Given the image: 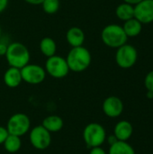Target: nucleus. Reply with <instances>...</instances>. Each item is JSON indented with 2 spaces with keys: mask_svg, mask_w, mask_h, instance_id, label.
Returning <instances> with one entry per match:
<instances>
[{
  "mask_svg": "<svg viewBox=\"0 0 153 154\" xmlns=\"http://www.w3.org/2000/svg\"><path fill=\"white\" fill-rule=\"evenodd\" d=\"M65 59L69 70L76 73H80L87 69L92 61L90 51L84 46L71 48Z\"/></svg>",
  "mask_w": 153,
  "mask_h": 154,
  "instance_id": "1",
  "label": "nucleus"
},
{
  "mask_svg": "<svg viewBox=\"0 0 153 154\" xmlns=\"http://www.w3.org/2000/svg\"><path fill=\"white\" fill-rule=\"evenodd\" d=\"M5 58L9 67L22 69L30 63L31 53L28 48L19 42H14L7 45Z\"/></svg>",
  "mask_w": 153,
  "mask_h": 154,
  "instance_id": "2",
  "label": "nucleus"
},
{
  "mask_svg": "<svg viewBox=\"0 0 153 154\" xmlns=\"http://www.w3.org/2000/svg\"><path fill=\"white\" fill-rule=\"evenodd\" d=\"M101 40L107 47L117 49L127 42L128 37L126 36L123 26L116 23H111L103 28L101 32Z\"/></svg>",
  "mask_w": 153,
  "mask_h": 154,
  "instance_id": "3",
  "label": "nucleus"
},
{
  "mask_svg": "<svg viewBox=\"0 0 153 154\" xmlns=\"http://www.w3.org/2000/svg\"><path fill=\"white\" fill-rule=\"evenodd\" d=\"M83 140L88 148L99 147L106 140V132L98 123H90L83 130Z\"/></svg>",
  "mask_w": 153,
  "mask_h": 154,
  "instance_id": "4",
  "label": "nucleus"
},
{
  "mask_svg": "<svg viewBox=\"0 0 153 154\" xmlns=\"http://www.w3.org/2000/svg\"><path fill=\"white\" fill-rule=\"evenodd\" d=\"M44 69L46 71V74L54 79H63L67 77L70 71L66 59L56 54L47 58L44 65Z\"/></svg>",
  "mask_w": 153,
  "mask_h": 154,
  "instance_id": "5",
  "label": "nucleus"
},
{
  "mask_svg": "<svg viewBox=\"0 0 153 154\" xmlns=\"http://www.w3.org/2000/svg\"><path fill=\"white\" fill-rule=\"evenodd\" d=\"M138 60V51L136 48L131 44H124L116 49L115 62L118 67L127 69L133 68Z\"/></svg>",
  "mask_w": 153,
  "mask_h": 154,
  "instance_id": "6",
  "label": "nucleus"
},
{
  "mask_svg": "<svg viewBox=\"0 0 153 154\" xmlns=\"http://www.w3.org/2000/svg\"><path fill=\"white\" fill-rule=\"evenodd\" d=\"M31 126V120L29 116L23 113H16L13 115L7 121L6 129L9 134L23 136L26 134Z\"/></svg>",
  "mask_w": 153,
  "mask_h": 154,
  "instance_id": "7",
  "label": "nucleus"
},
{
  "mask_svg": "<svg viewBox=\"0 0 153 154\" xmlns=\"http://www.w3.org/2000/svg\"><path fill=\"white\" fill-rule=\"evenodd\" d=\"M29 139L33 148L43 151L49 148L51 143V134L41 125L33 127L30 131Z\"/></svg>",
  "mask_w": 153,
  "mask_h": 154,
  "instance_id": "8",
  "label": "nucleus"
},
{
  "mask_svg": "<svg viewBox=\"0 0 153 154\" xmlns=\"http://www.w3.org/2000/svg\"><path fill=\"white\" fill-rule=\"evenodd\" d=\"M23 81L30 85H38L44 81L46 71L43 67L38 64L28 63L21 69Z\"/></svg>",
  "mask_w": 153,
  "mask_h": 154,
  "instance_id": "9",
  "label": "nucleus"
},
{
  "mask_svg": "<svg viewBox=\"0 0 153 154\" xmlns=\"http://www.w3.org/2000/svg\"><path fill=\"white\" fill-rule=\"evenodd\" d=\"M134 18L142 24L153 22V0H142L134 5Z\"/></svg>",
  "mask_w": 153,
  "mask_h": 154,
  "instance_id": "10",
  "label": "nucleus"
},
{
  "mask_svg": "<svg viewBox=\"0 0 153 154\" xmlns=\"http://www.w3.org/2000/svg\"><path fill=\"white\" fill-rule=\"evenodd\" d=\"M102 109L106 116L115 118L122 115L124 111V103L119 97L115 96H110L104 100Z\"/></svg>",
  "mask_w": 153,
  "mask_h": 154,
  "instance_id": "11",
  "label": "nucleus"
},
{
  "mask_svg": "<svg viewBox=\"0 0 153 154\" xmlns=\"http://www.w3.org/2000/svg\"><path fill=\"white\" fill-rule=\"evenodd\" d=\"M85 39V32L80 27L72 26L66 32V41L71 46V48L83 46Z\"/></svg>",
  "mask_w": 153,
  "mask_h": 154,
  "instance_id": "12",
  "label": "nucleus"
},
{
  "mask_svg": "<svg viewBox=\"0 0 153 154\" xmlns=\"http://www.w3.org/2000/svg\"><path fill=\"white\" fill-rule=\"evenodd\" d=\"M3 79L5 85L10 88H15L19 87L23 81L21 69L14 67H9L5 71Z\"/></svg>",
  "mask_w": 153,
  "mask_h": 154,
  "instance_id": "13",
  "label": "nucleus"
},
{
  "mask_svg": "<svg viewBox=\"0 0 153 154\" xmlns=\"http://www.w3.org/2000/svg\"><path fill=\"white\" fill-rule=\"evenodd\" d=\"M133 125L126 120L119 121L115 125L114 129V134L115 135L118 141L127 142L133 135Z\"/></svg>",
  "mask_w": 153,
  "mask_h": 154,
  "instance_id": "14",
  "label": "nucleus"
},
{
  "mask_svg": "<svg viewBox=\"0 0 153 154\" xmlns=\"http://www.w3.org/2000/svg\"><path fill=\"white\" fill-rule=\"evenodd\" d=\"M41 125L51 134L60 131L63 128L64 122L59 116H49L43 119Z\"/></svg>",
  "mask_w": 153,
  "mask_h": 154,
  "instance_id": "15",
  "label": "nucleus"
},
{
  "mask_svg": "<svg viewBox=\"0 0 153 154\" xmlns=\"http://www.w3.org/2000/svg\"><path fill=\"white\" fill-rule=\"evenodd\" d=\"M123 29L126 34V36L129 38H133L138 36L142 30V24L136 19V18H132L130 20H127L124 22L123 25Z\"/></svg>",
  "mask_w": 153,
  "mask_h": 154,
  "instance_id": "16",
  "label": "nucleus"
},
{
  "mask_svg": "<svg viewBox=\"0 0 153 154\" xmlns=\"http://www.w3.org/2000/svg\"><path fill=\"white\" fill-rule=\"evenodd\" d=\"M40 51L42 55L49 58L56 54L57 51V44L56 42L50 37H44L41 40L39 44Z\"/></svg>",
  "mask_w": 153,
  "mask_h": 154,
  "instance_id": "17",
  "label": "nucleus"
},
{
  "mask_svg": "<svg viewBox=\"0 0 153 154\" xmlns=\"http://www.w3.org/2000/svg\"><path fill=\"white\" fill-rule=\"evenodd\" d=\"M115 14L118 19L125 22L134 17V6L127 3H122L117 5L115 9Z\"/></svg>",
  "mask_w": 153,
  "mask_h": 154,
  "instance_id": "18",
  "label": "nucleus"
},
{
  "mask_svg": "<svg viewBox=\"0 0 153 154\" xmlns=\"http://www.w3.org/2000/svg\"><path fill=\"white\" fill-rule=\"evenodd\" d=\"M108 154H135L134 149L127 142L117 141L115 143L110 145Z\"/></svg>",
  "mask_w": 153,
  "mask_h": 154,
  "instance_id": "19",
  "label": "nucleus"
},
{
  "mask_svg": "<svg viewBox=\"0 0 153 154\" xmlns=\"http://www.w3.org/2000/svg\"><path fill=\"white\" fill-rule=\"evenodd\" d=\"M4 148L7 152L10 153H14L17 152L21 147H22V141L21 137L13 135V134H8L6 137L5 141L4 142Z\"/></svg>",
  "mask_w": 153,
  "mask_h": 154,
  "instance_id": "20",
  "label": "nucleus"
},
{
  "mask_svg": "<svg viewBox=\"0 0 153 154\" xmlns=\"http://www.w3.org/2000/svg\"><path fill=\"white\" fill-rule=\"evenodd\" d=\"M41 5L42 7V10L46 14H54L59 11L60 2V0H43Z\"/></svg>",
  "mask_w": 153,
  "mask_h": 154,
  "instance_id": "21",
  "label": "nucleus"
},
{
  "mask_svg": "<svg viewBox=\"0 0 153 154\" xmlns=\"http://www.w3.org/2000/svg\"><path fill=\"white\" fill-rule=\"evenodd\" d=\"M144 86L147 91L153 92V70H151L144 79Z\"/></svg>",
  "mask_w": 153,
  "mask_h": 154,
  "instance_id": "22",
  "label": "nucleus"
},
{
  "mask_svg": "<svg viewBox=\"0 0 153 154\" xmlns=\"http://www.w3.org/2000/svg\"><path fill=\"white\" fill-rule=\"evenodd\" d=\"M8 131L6 129V127L4 126H0V144H3L4 142L5 141L6 137L8 136Z\"/></svg>",
  "mask_w": 153,
  "mask_h": 154,
  "instance_id": "23",
  "label": "nucleus"
},
{
  "mask_svg": "<svg viewBox=\"0 0 153 154\" xmlns=\"http://www.w3.org/2000/svg\"><path fill=\"white\" fill-rule=\"evenodd\" d=\"M89 154H106V152L103 148H101V146H99V147L91 148Z\"/></svg>",
  "mask_w": 153,
  "mask_h": 154,
  "instance_id": "24",
  "label": "nucleus"
},
{
  "mask_svg": "<svg viewBox=\"0 0 153 154\" xmlns=\"http://www.w3.org/2000/svg\"><path fill=\"white\" fill-rule=\"evenodd\" d=\"M7 45L5 42H0V56H5L6 50H7Z\"/></svg>",
  "mask_w": 153,
  "mask_h": 154,
  "instance_id": "25",
  "label": "nucleus"
},
{
  "mask_svg": "<svg viewBox=\"0 0 153 154\" xmlns=\"http://www.w3.org/2000/svg\"><path fill=\"white\" fill-rule=\"evenodd\" d=\"M8 2L9 0H0V14L3 13L6 9L8 5Z\"/></svg>",
  "mask_w": 153,
  "mask_h": 154,
  "instance_id": "26",
  "label": "nucleus"
},
{
  "mask_svg": "<svg viewBox=\"0 0 153 154\" xmlns=\"http://www.w3.org/2000/svg\"><path fill=\"white\" fill-rule=\"evenodd\" d=\"M106 140H107V143H109V145H112V144H114V143H115L118 140H117V138L115 137V134H112V135H110L109 137H107L106 138Z\"/></svg>",
  "mask_w": 153,
  "mask_h": 154,
  "instance_id": "27",
  "label": "nucleus"
},
{
  "mask_svg": "<svg viewBox=\"0 0 153 154\" xmlns=\"http://www.w3.org/2000/svg\"><path fill=\"white\" fill-rule=\"evenodd\" d=\"M26 3L32 5H41V3L43 2V0H24Z\"/></svg>",
  "mask_w": 153,
  "mask_h": 154,
  "instance_id": "28",
  "label": "nucleus"
},
{
  "mask_svg": "<svg viewBox=\"0 0 153 154\" xmlns=\"http://www.w3.org/2000/svg\"><path fill=\"white\" fill-rule=\"evenodd\" d=\"M124 3H127V4H129V5H137L138 3H140L142 0H123Z\"/></svg>",
  "mask_w": 153,
  "mask_h": 154,
  "instance_id": "29",
  "label": "nucleus"
},
{
  "mask_svg": "<svg viewBox=\"0 0 153 154\" xmlns=\"http://www.w3.org/2000/svg\"><path fill=\"white\" fill-rule=\"evenodd\" d=\"M147 97L150 98V99H152L153 98V92L152 91H147V94H146Z\"/></svg>",
  "mask_w": 153,
  "mask_h": 154,
  "instance_id": "30",
  "label": "nucleus"
},
{
  "mask_svg": "<svg viewBox=\"0 0 153 154\" xmlns=\"http://www.w3.org/2000/svg\"><path fill=\"white\" fill-rule=\"evenodd\" d=\"M1 35H2V28H1V24H0V38H1Z\"/></svg>",
  "mask_w": 153,
  "mask_h": 154,
  "instance_id": "31",
  "label": "nucleus"
}]
</instances>
